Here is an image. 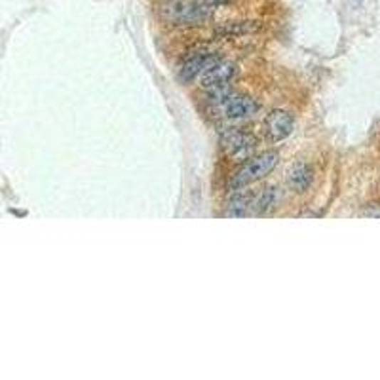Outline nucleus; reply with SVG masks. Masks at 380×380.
<instances>
[{"mask_svg": "<svg viewBox=\"0 0 380 380\" xmlns=\"http://www.w3.org/2000/svg\"><path fill=\"white\" fill-rule=\"evenodd\" d=\"M234 0H162L158 12L171 27H200Z\"/></svg>", "mask_w": 380, "mask_h": 380, "instance_id": "nucleus-1", "label": "nucleus"}, {"mask_svg": "<svg viewBox=\"0 0 380 380\" xmlns=\"http://www.w3.org/2000/svg\"><path fill=\"white\" fill-rule=\"evenodd\" d=\"M208 110L217 120L240 124L251 120L259 112V103L246 93L232 92L228 86L208 93Z\"/></svg>", "mask_w": 380, "mask_h": 380, "instance_id": "nucleus-2", "label": "nucleus"}, {"mask_svg": "<svg viewBox=\"0 0 380 380\" xmlns=\"http://www.w3.org/2000/svg\"><path fill=\"white\" fill-rule=\"evenodd\" d=\"M278 160H280V156L272 150L248 158L246 162H242V166L238 167L236 171H232L231 179H228V190L234 192V190L246 189L249 184L265 179L266 175H270L276 169Z\"/></svg>", "mask_w": 380, "mask_h": 380, "instance_id": "nucleus-3", "label": "nucleus"}, {"mask_svg": "<svg viewBox=\"0 0 380 380\" xmlns=\"http://www.w3.org/2000/svg\"><path fill=\"white\" fill-rule=\"evenodd\" d=\"M221 150L234 162H246L257 150V139L253 133L243 132L240 127H223L219 133Z\"/></svg>", "mask_w": 380, "mask_h": 380, "instance_id": "nucleus-4", "label": "nucleus"}, {"mask_svg": "<svg viewBox=\"0 0 380 380\" xmlns=\"http://www.w3.org/2000/svg\"><path fill=\"white\" fill-rule=\"evenodd\" d=\"M234 76H236V65L215 56L200 75V88L208 93L221 90V88H228Z\"/></svg>", "mask_w": 380, "mask_h": 380, "instance_id": "nucleus-5", "label": "nucleus"}, {"mask_svg": "<svg viewBox=\"0 0 380 380\" xmlns=\"http://www.w3.org/2000/svg\"><path fill=\"white\" fill-rule=\"evenodd\" d=\"M217 53L211 50L209 46H194L190 50L184 59L179 65V80L184 82V84H190L192 80L200 78V75L204 73V69L208 67L209 61L215 58Z\"/></svg>", "mask_w": 380, "mask_h": 380, "instance_id": "nucleus-6", "label": "nucleus"}, {"mask_svg": "<svg viewBox=\"0 0 380 380\" xmlns=\"http://www.w3.org/2000/svg\"><path fill=\"white\" fill-rule=\"evenodd\" d=\"M295 118L287 110H274L266 116L265 135L270 143H282L293 133Z\"/></svg>", "mask_w": 380, "mask_h": 380, "instance_id": "nucleus-7", "label": "nucleus"}, {"mask_svg": "<svg viewBox=\"0 0 380 380\" xmlns=\"http://www.w3.org/2000/svg\"><path fill=\"white\" fill-rule=\"evenodd\" d=\"M314 183V169L308 164L300 162L291 167V171L287 175V186L293 192H306Z\"/></svg>", "mask_w": 380, "mask_h": 380, "instance_id": "nucleus-8", "label": "nucleus"}, {"mask_svg": "<svg viewBox=\"0 0 380 380\" xmlns=\"http://www.w3.org/2000/svg\"><path fill=\"white\" fill-rule=\"evenodd\" d=\"M280 190L276 189V186H268V189H263L257 194V196H253V200H251V213L255 215H263V213H268V211H272V209L276 208L278 202H280Z\"/></svg>", "mask_w": 380, "mask_h": 380, "instance_id": "nucleus-9", "label": "nucleus"}, {"mask_svg": "<svg viewBox=\"0 0 380 380\" xmlns=\"http://www.w3.org/2000/svg\"><path fill=\"white\" fill-rule=\"evenodd\" d=\"M259 29L257 21H225L215 29V35L223 38H236V36L251 35Z\"/></svg>", "mask_w": 380, "mask_h": 380, "instance_id": "nucleus-10", "label": "nucleus"}, {"mask_svg": "<svg viewBox=\"0 0 380 380\" xmlns=\"http://www.w3.org/2000/svg\"><path fill=\"white\" fill-rule=\"evenodd\" d=\"M251 200H253V194L243 192V189L234 190V196L226 206L225 215L226 217H246L251 213Z\"/></svg>", "mask_w": 380, "mask_h": 380, "instance_id": "nucleus-11", "label": "nucleus"}]
</instances>
